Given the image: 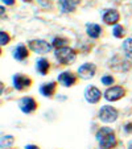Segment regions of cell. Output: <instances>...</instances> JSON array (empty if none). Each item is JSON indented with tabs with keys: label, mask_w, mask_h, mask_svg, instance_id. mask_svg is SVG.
<instances>
[{
	"label": "cell",
	"mask_w": 132,
	"mask_h": 149,
	"mask_svg": "<svg viewBox=\"0 0 132 149\" xmlns=\"http://www.w3.org/2000/svg\"><path fill=\"white\" fill-rule=\"evenodd\" d=\"M95 137L99 141V149H114L118 145L115 132L108 127H102L95 133Z\"/></svg>",
	"instance_id": "6da1fadb"
},
{
	"label": "cell",
	"mask_w": 132,
	"mask_h": 149,
	"mask_svg": "<svg viewBox=\"0 0 132 149\" xmlns=\"http://www.w3.org/2000/svg\"><path fill=\"white\" fill-rule=\"evenodd\" d=\"M77 57V52L70 46H64V48L56 49V58L61 65H70L71 62H74Z\"/></svg>",
	"instance_id": "7a4b0ae2"
},
{
	"label": "cell",
	"mask_w": 132,
	"mask_h": 149,
	"mask_svg": "<svg viewBox=\"0 0 132 149\" xmlns=\"http://www.w3.org/2000/svg\"><path fill=\"white\" fill-rule=\"evenodd\" d=\"M108 66L112 70L115 71H122V73H126V71H128L129 69H131V63H129L128 59H126L124 57L119 56V54H116V56H114L112 58L108 61Z\"/></svg>",
	"instance_id": "3957f363"
},
{
	"label": "cell",
	"mask_w": 132,
	"mask_h": 149,
	"mask_svg": "<svg viewBox=\"0 0 132 149\" xmlns=\"http://www.w3.org/2000/svg\"><path fill=\"white\" fill-rule=\"evenodd\" d=\"M29 49L37 54H46L52 50V44H48L44 40H32L29 41Z\"/></svg>",
	"instance_id": "277c9868"
},
{
	"label": "cell",
	"mask_w": 132,
	"mask_h": 149,
	"mask_svg": "<svg viewBox=\"0 0 132 149\" xmlns=\"http://www.w3.org/2000/svg\"><path fill=\"white\" fill-rule=\"evenodd\" d=\"M99 119L104 123H114L118 119V110L111 106H103L99 111Z\"/></svg>",
	"instance_id": "5b68a950"
},
{
	"label": "cell",
	"mask_w": 132,
	"mask_h": 149,
	"mask_svg": "<svg viewBox=\"0 0 132 149\" xmlns=\"http://www.w3.org/2000/svg\"><path fill=\"white\" fill-rule=\"evenodd\" d=\"M126 95V90H124L122 86H114V87H110L106 90L104 93V98L108 102H116L119 99H122Z\"/></svg>",
	"instance_id": "8992f818"
},
{
	"label": "cell",
	"mask_w": 132,
	"mask_h": 149,
	"mask_svg": "<svg viewBox=\"0 0 132 149\" xmlns=\"http://www.w3.org/2000/svg\"><path fill=\"white\" fill-rule=\"evenodd\" d=\"M31 84H32V79L28 78L27 75L16 74V75L13 77V86L16 90L23 91V90H25V88L31 87Z\"/></svg>",
	"instance_id": "52a82bcc"
},
{
	"label": "cell",
	"mask_w": 132,
	"mask_h": 149,
	"mask_svg": "<svg viewBox=\"0 0 132 149\" xmlns=\"http://www.w3.org/2000/svg\"><path fill=\"white\" fill-rule=\"evenodd\" d=\"M85 98L89 103L91 104H95L101 100L102 98V93L99 88H96L95 86H89V87L85 90Z\"/></svg>",
	"instance_id": "ba28073f"
},
{
	"label": "cell",
	"mask_w": 132,
	"mask_h": 149,
	"mask_svg": "<svg viewBox=\"0 0 132 149\" xmlns=\"http://www.w3.org/2000/svg\"><path fill=\"white\" fill-rule=\"evenodd\" d=\"M19 107L24 113H31L37 110V102L31 96H27V98H23L20 100Z\"/></svg>",
	"instance_id": "9c48e42d"
},
{
	"label": "cell",
	"mask_w": 132,
	"mask_h": 149,
	"mask_svg": "<svg viewBox=\"0 0 132 149\" xmlns=\"http://www.w3.org/2000/svg\"><path fill=\"white\" fill-rule=\"evenodd\" d=\"M119 20H120V15L116 9H107L103 13V23L107 25H118Z\"/></svg>",
	"instance_id": "30bf717a"
},
{
	"label": "cell",
	"mask_w": 132,
	"mask_h": 149,
	"mask_svg": "<svg viewBox=\"0 0 132 149\" xmlns=\"http://www.w3.org/2000/svg\"><path fill=\"white\" fill-rule=\"evenodd\" d=\"M77 82V75L71 71H65V73L59 74L58 77V83H61L64 87H71Z\"/></svg>",
	"instance_id": "8fae6325"
},
{
	"label": "cell",
	"mask_w": 132,
	"mask_h": 149,
	"mask_svg": "<svg viewBox=\"0 0 132 149\" xmlns=\"http://www.w3.org/2000/svg\"><path fill=\"white\" fill-rule=\"evenodd\" d=\"M96 71V68L94 63H85V65H82L81 68L78 69V74L81 78L83 79H90L94 77V74H95Z\"/></svg>",
	"instance_id": "7c38bea8"
},
{
	"label": "cell",
	"mask_w": 132,
	"mask_h": 149,
	"mask_svg": "<svg viewBox=\"0 0 132 149\" xmlns=\"http://www.w3.org/2000/svg\"><path fill=\"white\" fill-rule=\"evenodd\" d=\"M58 6L64 13H71L77 9V4H74L71 0H58Z\"/></svg>",
	"instance_id": "4fadbf2b"
},
{
	"label": "cell",
	"mask_w": 132,
	"mask_h": 149,
	"mask_svg": "<svg viewBox=\"0 0 132 149\" xmlns=\"http://www.w3.org/2000/svg\"><path fill=\"white\" fill-rule=\"evenodd\" d=\"M56 88H57V83H56V82H50V83L42 84L41 88H40V93H41L44 96H48V98H50V96L54 95V93H56Z\"/></svg>",
	"instance_id": "5bb4252c"
},
{
	"label": "cell",
	"mask_w": 132,
	"mask_h": 149,
	"mask_svg": "<svg viewBox=\"0 0 132 149\" xmlns=\"http://www.w3.org/2000/svg\"><path fill=\"white\" fill-rule=\"evenodd\" d=\"M49 69H50V63H49L48 59L40 58L38 61H37L36 70L38 71V74H41V75H46V74H48V71H49Z\"/></svg>",
	"instance_id": "9a60e30c"
},
{
	"label": "cell",
	"mask_w": 132,
	"mask_h": 149,
	"mask_svg": "<svg viewBox=\"0 0 132 149\" xmlns=\"http://www.w3.org/2000/svg\"><path fill=\"white\" fill-rule=\"evenodd\" d=\"M86 32L91 38H98L102 33V28L98 24H87L86 25Z\"/></svg>",
	"instance_id": "2e32d148"
},
{
	"label": "cell",
	"mask_w": 132,
	"mask_h": 149,
	"mask_svg": "<svg viewBox=\"0 0 132 149\" xmlns=\"http://www.w3.org/2000/svg\"><path fill=\"white\" fill-rule=\"evenodd\" d=\"M28 56H29V50L27 49L25 45H19L13 53V57L17 61H23V59H25Z\"/></svg>",
	"instance_id": "e0dca14e"
},
{
	"label": "cell",
	"mask_w": 132,
	"mask_h": 149,
	"mask_svg": "<svg viewBox=\"0 0 132 149\" xmlns=\"http://www.w3.org/2000/svg\"><path fill=\"white\" fill-rule=\"evenodd\" d=\"M123 50L126 53L127 58L132 59V38H126L123 42Z\"/></svg>",
	"instance_id": "ac0fdd59"
},
{
	"label": "cell",
	"mask_w": 132,
	"mask_h": 149,
	"mask_svg": "<svg viewBox=\"0 0 132 149\" xmlns=\"http://www.w3.org/2000/svg\"><path fill=\"white\" fill-rule=\"evenodd\" d=\"M66 44H69L68 38H64V37H56V38L53 40V42H52V46L56 49H59V48H64Z\"/></svg>",
	"instance_id": "d6986e66"
},
{
	"label": "cell",
	"mask_w": 132,
	"mask_h": 149,
	"mask_svg": "<svg viewBox=\"0 0 132 149\" xmlns=\"http://www.w3.org/2000/svg\"><path fill=\"white\" fill-rule=\"evenodd\" d=\"M9 41H11V37H9V34L7 33V32L1 31L0 32V45L1 46H6L9 44Z\"/></svg>",
	"instance_id": "ffe728a7"
},
{
	"label": "cell",
	"mask_w": 132,
	"mask_h": 149,
	"mask_svg": "<svg viewBox=\"0 0 132 149\" xmlns=\"http://www.w3.org/2000/svg\"><path fill=\"white\" fill-rule=\"evenodd\" d=\"M15 143V139L13 136H3L1 137V148H7V146L12 145V144Z\"/></svg>",
	"instance_id": "44dd1931"
},
{
	"label": "cell",
	"mask_w": 132,
	"mask_h": 149,
	"mask_svg": "<svg viewBox=\"0 0 132 149\" xmlns=\"http://www.w3.org/2000/svg\"><path fill=\"white\" fill-rule=\"evenodd\" d=\"M112 33H114V36H115L116 38H122V37H124V34H126L124 33V28L122 25H115Z\"/></svg>",
	"instance_id": "7402d4cb"
},
{
	"label": "cell",
	"mask_w": 132,
	"mask_h": 149,
	"mask_svg": "<svg viewBox=\"0 0 132 149\" xmlns=\"http://www.w3.org/2000/svg\"><path fill=\"white\" fill-rule=\"evenodd\" d=\"M102 83L103 84H107V86H111L114 83V78L111 75H106L102 78Z\"/></svg>",
	"instance_id": "603a6c76"
},
{
	"label": "cell",
	"mask_w": 132,
	"mask_h": 149,
	"mask_svg": "<svg viewBox=\"0 0 132 149\" xmlns=\"http://www.w3.org/2000/svg\"><path fill=\"white\" fill-rule=\"evenodd\" d=\"M42 8H50V0H37Z\"/></svg>",
	"instance_id": "cb8c5ba5"
},
{
	"label": "cell",
	"mask_w": 132,
	"mask_h": 149,
	"mask_svg": "<svg viewBox=\"0 0 132 149\" xmlns=\"http://www.w3.org/2000/svg\"><path fill=\"white\" fill-rule=\"evenodd\" d=\"M124 131H126L127 133H132V123H128L124 125Z\"/></svg>",
	"instance_id": "d4e9b609"
},
{
	"label": "cell",
	"mask_w": 132,
	"mask_h": 149,
	"mask_svg": "<svg viewBox=\"0 0 132 149\" xmlns=\"http://www.w3.org/2000/svg\"><path fill=\"white\" fill-rule=\"evenodd\" d=\"M4 4H7V6H13L15 4V0H1Z\"/></svg>",
	"instance_id": "484cf974"
},
{
	"label": "cell",
	"mask_w": 132,
	"mask_h": 149,
	"mask_svg": "<svg viewBox=\"0 0 132 149\" xmlns=\"http://www.w3.org/2000/svg\"><path fill=\"white\" fill-rule=\"evenodd\" d=\"M25 149H40V148L37 145H32V144H31V145H27Z\"/></svg>",
	"instance_id": "4316f807"
},
{
	"label": "cell",
	"mask_w": 132,
	"mask_h": 149,
	"mask_svg": "<svg viewBox=\"0 0 132 149\" xmlns=\"http://www.w3.org/2000/svg\"><path fill=\"white\" fill-rule=\"evenodd\" d=\"M71 1H73L74 4H77V6H78V4L81 3V0H71Z\"/></svg>",
	"instance_id": "83f0119b"
},
{
	"label": "cell",
	"mask_w": 132,
	"mask_h": 149,
	"mask_svg": "<svg viewBox=\"0 0 132 149\" xmlns=\"http://www.w3.org/2000/svg\"><path fill=\"white\" fill-rule=\"evenodd\" d=\"M0 11H1V17L4 16V7H1V8H0Z\"/></svg>",
	"instance_id": "f1b7e54d"
},
{
	"label": "cell",
	"mask_w": 132,
	"mask_h": 149,
	"mask_svg": "<svg viewBox=\"0 0 132 149\" xmlns=\"http://www.w3.org/2000/svg\"><path fill=\"white\" fill-rule=\"evenodd\" d=\"M128 149H132V140L128 143Z\"/></svg>",
	"instance_id": "f546056e"
},
{
	"label": "cell",
	"mask_w": 132,
	"mask_h": 149,
	"mask_svg": "<svg viewBox=\"0 0 132 149\" xmlns=\"http://www.w3.org/2000/svg\"><path fill=\"white\" fill-rule=\"evenodd\" d=\"M23 1H25V3H32L33 0H23Z\"/></svg>",
	"instance_id": "4dcf8cb0"
}]
</instances>
